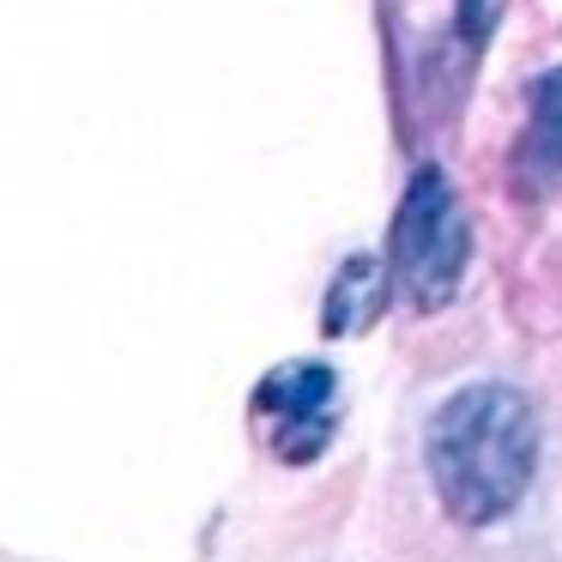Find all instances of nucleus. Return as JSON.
<instances>
[{"label": "nucleus", "instance_id": "nucleus-4", "mask_svg": "<svg viewBox=\"0 0 562 562\" xmlns=\"http://www.w3.org/2000/svg\"><path fill=\"white\" fill-rule=\"evenodd\" d=\"M562 182V67H550L532 86V127L520 146V188L550 194Z\"/></svg>", "mask_w": 562, "mask_h": 562}, {"label": "nucleus", "instance_id": "nucleus-1", "mask_svg": "<svg viewBox=\"0 0 562 562\" xmlns=\"http://www.w3.org/2000/svg\"><path fill=\"white\" fill-rule=\"evenodd\" d=\"M424 465L436 502L460 526H496L538 477V412L520 387L477 381L436 405L424 429Z\"/></svg>", "mask_w": 562, "mask_h": 562}, {"label": "nucleus", "instance_id": "nucleus-3", "mask_svg": "<svg viewBox=\"0 0 562 562\" xmlns=\"http://www.w3.org/2000/svg\"><path fill=\"white\" fill-rule=\"evenodd\" d=\"M260 429H272L279 460H315L333 429V375L321 363H284L255 393Z\"/></svg>", "mask_w": 562, "mask_h": 562}, {"label": "nucleus", "instance_id": "nucleus-2", "mask_svg": "<svg viewBox=\"0 0 562 562\" xmlns=\"http://www.w3.org/2000/svg\"><path fill=\"white\" fill-rule=\"evenodd\" d=\"M465 255H472V236H465V212L453 200L448 176L417 170L400 200V218H393V284L417 308H441L465 279Z\"/></svg>", "mask_w": 562, "mask_h": 562}]
</instances>
